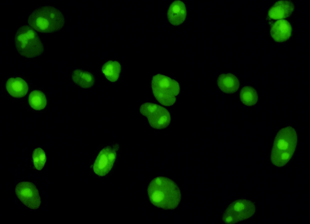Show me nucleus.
Here are the masks:
<instances>
[{"instance_id":"obj_1","label":"nucleus","mask_w":310,"mask_h":224,"mask_svg":"<svg viewBox=\"0 0 310 224\" xmlns=\"http://www.w3.org/2000/svg\"><path fill=\"white\" fill-rule=\"evenodd\" d=\"M151 202L158 208L171 210L179 205L181 199L179 187L173 180L166 177H156L152 180L147 188Z\"/></svg>"},{"instance_id":"obj_2","label":"nucleus","mask_w":310,"mask_h":224,"mask_svg":"<svg viewBox=\"0 0 310 224\" xmlns=\"http://www.w3.org/2000/svg\"><path fill=\"white\" fill-rule=\"evenodd\" d=\"M298 142L296 131L291 126L280 129L275 138L270 155L272 164L283 167L290 160L295 151Z\"/></svg>"},{"instance_id":"obj_3","label":"nucleus","mask_w":310,"mask_h":224,"mask_svg":"<svg viewBox=\"0 0 310 224\" xmlns=\"http://www.w3.org/2000/svg\"><path fill=\"white\" fill-rule=\"evenodd\" d=\"M28 22L30 26L37 32L49 33L62 29L64 19L59 10L47 5L40 7L32 11L28 17Z\"/></svg>"},{"instance_id":"obj_4","label":"nucleus","mask_w":310,"mask_h":224,"mask_svg":"<svg viewBox=\"0 0 310 224\" xmlns=\"http://www.w3.org/2000/svg\"><path fill=\"white\" fill-rule=\"evenodd\" d=\"M14 40L17 52L23 57H36L43 52L44 47L40 39L29 25H25L20 27L16 32Z\"/></svg>"},{"instance_id":"obj_5","label":"nucleus","mask_w":310,"mask_h":224,"mask_svg":"<svg viewBox=\"0 0 310 224\" xmlns=\"http://www.w3.org/2000/svg\"><path fill=\"white\" fill-rule=\"evenodd\" d=\"M152 88L156 100L162 105L170 106L174 104L180 87L176 80L164 75L157 74L152 78Z\"/></svg>"},{"instance_id":"obj_6","label":"nucleus","mask_w":310,"mask_h":224,"mask_svg":"<svg viewBox=\"0 0 310 224\" xmlns=\"http://www.w3.org/2000/svg\"><path fill=\"white\" fill-rule=\"evenodd\" d=\"M255 211V206L252 201L247 199H238L228 206L224 212L222 219L226 223H235L250 218Z\"/></svg>"},{"instance_id":"obj_7","label":"nucleus","mask_w":310,"mask_h":224,"mask_svg":"<svg viewBox=\"0 0 310 224\" xmlns=\"http://www.w3.org/2000/svg\"><path fill=\"white\" fill-rule=\"evenodd\" d=\"M140 112L147 118L149 125L155 129H164L171 122L169 112L159 105L149 102L144 103L141 105Z\"/></svg>"},{"instance_id":"obj_8","label":"nucleus","mask_w":310,"mask_h":224,"mask_svg":"<svg viewBox=\"0 0 310 224\" xmlns=\"http://www.w3.org/2000/svg\"><path fill=\"white\" fill-rule=\"evenodd\" d=\"M15 192L19 200L24 205L31 209H37L41 203V198L36 186L27 181L18 182L15 187Z\"/></svg>"},{"instance_id":"obj_9","label":"nucleus","mask_w":310,"mask_h":224,"mask_svg":"<svg viewBox=\"0 0 310 224\" xmlns=\"http://www.w3.org/2000/svg\"><path fill=\"white\" fill-rule=\"evenodd\" d=\"M116 155V149L112 147L107 146L102 149L93 163L94 172L99 176L107 175L112 168Z\"/></svg>"},{"instance_id":"obj_10","label":"nucleus","mask_w":310,"mask_h":224,"mask_svg":"<svg viewBox=\"0 0 310 224\" xmlns=\"http://www.w3.org/2000/svg\"><path fill=\"white\" fill-rule=\"evenodd\" d=\"M187 10L184 3L180 0H175L170 6L167 12L168 21L172 25H180L185 21Z\"/></svg>"},{"instance_id":"obj_11","label":"nucleus","mask_w":310,"mask_h":224,"mask_svg":"<svg viewBox=\"0 0 310 224\" xmlns=\"http://www.w3.org/2000/svg\"><path fill=\"white\" fill-rule=\"evenodd\" d=\"M6 89L9 94L12 97L21 98L28 93L29 87L26 82L19 77H11L7 80Z\"/></svg>"},{"instance_id":"obj_12","label":"nucleus","mask_w":310,"mask_h":224,"mask_svg":"<svg viewBox=\"0 0 310 224\" xmlns=\"http://www.w3.org/2000/svg\"><path fill=\"white\" fill-rule=\"evenodd\" d=\"M217 84L221 91L228 94L236 92L240 86L238 78L230 73H223L217 77Z\"/></svg>"},{"instance_id":"obj_13","label":"nucleus","mask_w":310,"mask_h":224,"mask_svg":"<svg viewBox=\"0 0 310 224\" xmlns=\"http://www.w3.org/2000/svg\"><path fill=\"white\" fill-rule=\"evenodd\" d=\"M291 30V26L289 22L284 20H280L273 24L270 33L271 36L275 41L281 42L289 38Z\"/></svg>"},{"instance_id":"obj_14","label":"nucleus","mask_w":310,"mask_h":224,"mask_svg":"<svg viewBox=\"0 0 310 224\" xmlns=\"http://www.w3.org/2000/svg\"><path fill=\"white\" fill-rule=\"evenodd\" d=\"M294 5L289 1H280L276 2L269 10L268 15L271 18L277 19L285 18L292 12Z\"/></svg>"},{"instance_id":"obj_15","label":"nucleus","mask_w":310,"mask_h":224,"mask_svg":"<svg viewBox=\"0 0 310 224\" xmlns=\"http://www.w3.org/2000/svg\"><path fill=\"white\" fill-rule=\"evenodd\" d=\"M73 82L77 85L83 88H89L94 84V78L90 73L80 69L74 71L72 74Z\"/></svg>"},{"instance_id":"obj_16","label":"nucleus","mask_w":310,"mask_h":224,"mask_svg":"<svg viewBox=\"0 0 310 224\" xmlns=\"http://www.w3.org/2000/svg\"><path fill=\"white\" fill-rule=\"evenodd\" d=\"M121 70L120 63L116 61H109L103 65L102 71L106 79L111 82L116 81L118 79Z\"/></svg>"},{"instance_id":"obj_17","label":"nucleus","mask_w":310,"mask_h":224,"mask_svg":"<svg viewBox=\"0 0 310 224\" xmlns=\"http://www.w3.org/2000/svg\"><path fill=\"white\" fill-rule=\"evenodd\" d=\"M30 106L36 110L44 108L47 104V99L44 94L42 91L35 90L30 93L28 97Z\"/></svg>"},{"instance_id":"obj_18","label":"nucleus","mask_w":310,"mask_h":224,"mask_svg":"<svg viewBox=\"0 0 310 224\" xmlns=\"http://www.w3.org/2000/svg\"><path fill=\"white\" fill-rule=\"evenodd\" d=\"M239 97L242 103L248 106L254 105L258 99L256 91L249 85L245 86L242 88L239 93Z\"/></svg>"},{"instance_id":"obj_19","label":"nucleus","mask_w":310,"mask_h":224,"mask_svg":"<svg viewBox=\"0 0 310 224\" xmlns=\"http://www.w3.org/2000/svg\"><path fill=\"white\" fill-rule=\"evenodd\" d=\"M32 158L35 168L37 170H41L44 167L46 160L44 151L40 148L35 149L32 153Z\"/></svg>"}]
</instances>
